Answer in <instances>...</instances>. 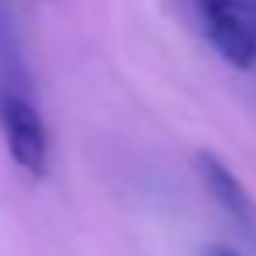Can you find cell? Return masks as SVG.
Wrapping results in <instances>:
<instances>
[{"label": "cell", "mask_w": 256, "mask_h": 256, "mask_svg": "<svg viewBox=\"0 0 256 256\" xmlns=\"http://www.w3.org/2000/svg\"><path fill=\"white\" fill-rule=\"evenodd\" d=\"M214 53L235 70L256 67V0H193Z\"/></svg>", "instance_id": "1"}, {"label": "cell", "mask_w": 256, "mask_h": 256, "mask_svg": "<svg viewBox=\"0 0 256 256\" xmlns=\"http://www.w3.org/2000/svg\"><path fill=\"white\" fill-rule=\"evenodd\" d=\"M0 134L14 158V165L28 176H46L50 168V134L32 92L0 88Z\"/></svg>", "instance_id": "2"}, {"label": "cell", "mask_w": 256, "mask_h": 256, "mask_svg": "<svg viewBox=\"0 0 256 256\" xmlns=\"http://www.w3.org/2000/svg\"><path fill=\"white\" fill-rule=\"evenodd\" d=\"M196 172H200V182L207 186V193L214 196V204L249 235H256V204L252 196L246 193V186L238 182V176L214 154V151H200L196 154Z\"/></svg>", "instance_id": "3"}, {"label": "cell", "mask_w": 256, "mask_h": 256, "mask_svg": "<svg viewBox=\"0 0 256 256\" xmlns=\"http://www.w3.org/2000/svg\"><path fill=\"white\" fill-rule=\"evenodd\" d=\"M214 256H235V252H228V249H218V252H214Z\"/></svg>", "instance_id": "4"}]
</instances>
